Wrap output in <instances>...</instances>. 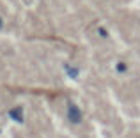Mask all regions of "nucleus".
I'll use <instances>...</instances> for the list:
<instances>
[{"instance_id":"obj_1","label":"nucleus","mask_w":140,"mask_h":138,"mask_svg":"<svg viewBox=\"0 0 140 138\" xmlns=\"http://www.w3.org/2000/svg\"><path fill=\"white\" fill-rule=\"evenodd\" d=\"M69 117L73 119L75 122H78V119H80V115H78V112H76V110L73 108V110H71V113H69Z\"/></svg>"}]
</instances>
